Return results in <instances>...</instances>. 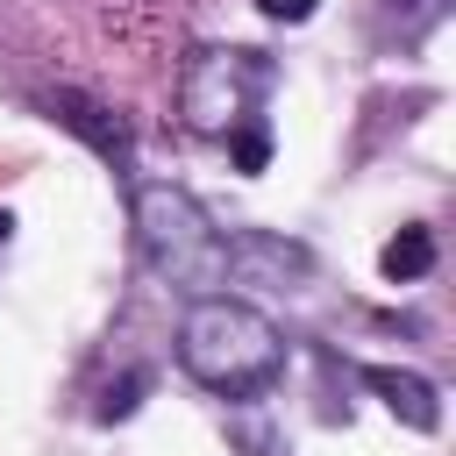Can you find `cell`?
<instances>
[{
	"instance_id": "cell-11",
	"label": "cell",
	"mask_w": 456,
	"mask_h": 456,
	"mask_svg": "<svg viewBox=\"0 0 456 456\" xmlns=\"http://www.w3.org/2000/svg\"><path fill=\"white\" fill-rule=\"evenodd\" d=\"M7 235H14V214H7V207H0V242H7Z\"/></svg>"
},
{
	"instance_id": "cell-5",
	"label": "cell",
	"mask_w": 456,
	"mask_h": 456,
	"mask_svg": "<svg viewBox=\"0 0 456 456\" xmlns=\"http://www.w3.org/2000/svg\"><path fill=\"white\" fill-rule=\"evenodd\" d=\"M50 107H57V121H64V128H78L100 157L128 164V128H121V121H107V107H93V100H78V93H57Z\"/></svg>"
},
{
	"instance_id": "cell-3",
	"label": "cell",
	"mask_w": 456,
	"mask_h": 456,
	"mask_svg": "<svg viewBox=\"0 0 456 456\" xmlns=\"http://www.w3.org/2000/svg\"><path fill=\"white\" fill-rule=\"evenodd\" d=\"M271 86H278V64L264 50H200L178 100H185V121L200 135H235V128L256 121Z\"/></svg>"
},
{
	"instance_id": "cell-1",
	"label": "cell",
	"mask_w": 456,
	"mask_h": 456,
	"mask_svg": "<svg viewBox=\"0 0 456 456\" xmlns=\"http://www.w3.org/2000/svg\"><path fill=\"white\" fill-rule=\"evenodd\" d=\"M178 363L221 399H264L285 378V335L228 292H200L178 321Z\"/></svg>"
},
{
	"instance_id": "cell-10",
	"label": "cell",
	"mask_w": 456,
	"mask_h": 456,
	"mask_svg": "<svg viewBox=\"0 0 456 456\" xmlns=\"http://www.w3.org/2000/svg\"><path fill=\"white\" fill-rule=\"evenodd\" d=\"M256 7H264L271 21H314V7H321V0H256Z\"/></svg>"
},
{
	"instance_id": "cell-7",
	"label": "cell",
	"mask_w": 456,
	"mask_h": 456,
	"mask_svg": "<svg viewBox=\"0 0 456 456\" xmlns=\"http://www.w3.org/2000/svg\"><path fill=\"white\" fill-rule=\"evenodd\" d=\"M378 14H385V36H399V43H420L442 14H449V0H378Z\"/></svg>"
},
{
	"instance_id": "cell-6",
	"label": "cell",
	"mask_w": 456,
	"mask_h": 456,
	"mask_svg": "<svg viewBox=\"0 0 456 456\" xmlns=\"http://www.w3.org/2000/svg\"><path fill=\"white\" fill-rule=\"evenodd\" d=\"M378 264H385V278H392V285H413V278H428V271H435V235H428V228H399V235L385 242V256H378Z\"/></svg>"
},
{
	"instance_id": "cell-8",
	"label": "cell",
	"mask_w": 456,
	"mask_h": 456,
	"mask_svg": "<svg viewBox=\"0 0 456 456\" xmlns=\"http://www.w3.org/2000/svg\"><path fill=\"white\" fill-rule=\"evenodd\" d=\"M142 392H150V370H128V378H114V385L100 392V420H128V413L142 406Z\"/></svg>"
},
{
	"instance_id": "cell-4",
	"label": "cell",
	"mask_w": 456,
	"mask_h": 456,
	"mask_svg": "<svg viewBox=\"0 0 456 456\" xmlns=\"http://www.w3.org/2000/svg\"><path fill=\"white\" fill-rule=\"evenodd\" d=\"M363 385L406 420V428H420V435H435L442 428V399H435V385L420 378V370H392V363H370L363 370Z\"/></svg>"
},
{
	"instance_id": "cell-9",
	"label": "cell",
	"mask_w": 456,
	"mask_h": 456,
	"mask_svg": "<svg viewBox=\"0 0 456 456\" xmlns=\"http://www.w3.org/2000/svg\"><path fill=\"white\" fill-rule=\"evenodd\" d=\"M228 150H235V164H242V171H264V164H271V135H264L256 121H249V128H235V135H228Z\"/></svg>"
},
{
	"instance_id": "cell-2",
	"label": "cell",
	"mask_w": 456,
	"mask_h": 456,
	"mask_svg": "<svg viewBox=\"0 0 456 456\" xmlns=\"http://www.w3.org/2000/svg\"><path fill=\"white\" fill-rule=\"evenodd\" d=\"M135 242L150 256V271L164 285H192V292H214L235 278V242L207 221V207L178 185H142L135 192Z\"/></svg>"
}]
</instances>
